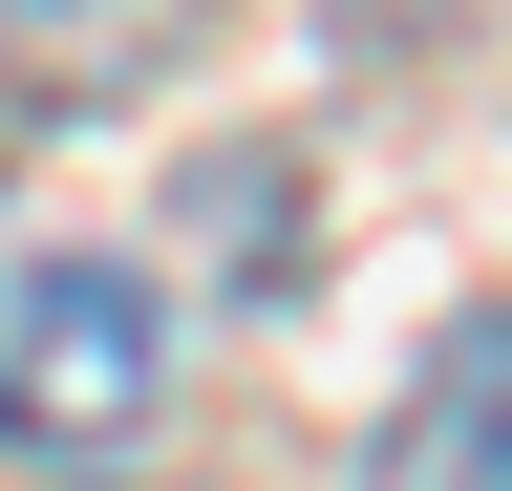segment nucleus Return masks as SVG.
<instances>
[{"label":"nucleus","mask_w":512,"mask_h":491,"mask_svg":"<svg viewBox=\"0 0 512 491\" xmlns=\"http://www.w3.org/2000/svg\"><path fill=\"white\" fill-rule=\"evenodd\" d=\"M512 470V321L448 342V427H384V491H491Z\"/></svg>","instance_id":"nucleus-2"},{"label":"nucleus","mask_w":512,"mask_h":491,"mask_svg":"<svg viewBox=\"0 0 512 491\" xmlns=\"http://www.w3.org/2000/svg\"><path fill=\"white\" fill-rule=\"evenodd\" d=\"M150 406H171L150 278L86 235H0V449H128Z\"/></svg>","instance_id":"nucleus-1"}]
</instances>
